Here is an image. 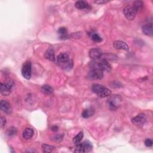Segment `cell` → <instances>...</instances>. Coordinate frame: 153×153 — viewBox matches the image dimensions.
I'll return each instance as SVG.
<instances>
[{
    "mask_svg": "<svg viewBox=\"0 0 153 153\" xmlns=\"http://www.w3.org/2000/svg\"><path fill=\"white\" fill-rule=\"evenodd\" d=\"M62 138H63V135H61V134H59V135H57L55 136L54 138H53V140L56 142H59V141H62Z\"/></svg>",
    "mask_w": 153,
    "mask_h": 153,
    "instance_id": "4316f807",
    "label": "cell"
},
{
    "mask_svg": "<svg viewBox=\"0 0 153 153\" xmlns=\"http://www.w3.org/2000/svg\"><path fill=\"white\" fill-rule=\"evenodd\" d=\"M108 1H105V0H98V1H95V3L98 4H105L108 3Z\"/></svg>",
    "mask_w": 153,
    "mask_h": 153,
    "instance_id": "f1b7e54d",
    "label": "cell"
},
{
    "mask_svg": "<svg viewBox=\"0 0 153 153\" xmlns=\"http://www.w3.org/2000/svg\"><path fill=\"white\" fill-rule=\"evenodd\" d=\"M92 90L100 98H105L110 96L111 94V92L109 88L99 84H93L92 86Z\"/></svg>",
    "mask_w": 153,
    "mask_h": 153,
    "instance_id": "7a4b0ae2",
    "label": "cell"
},
{
    "mask_svg": "<svg viewBox=\"0 0 153 153\" xmlns=\"http://www.w3.org/2000/svg\"><path fill=\"white\" fill-rule=\"evenodd\" d=\"M75 7L79 8V9H84V8H87L88 7V5L87 4V3L85 1H78L75 3Z\"/></svg>",
    "mask_w": 153,
    "mask_h": 153,
    "instance_id": "44dd1931",
    "label": "cell"
},
{
    "mask_svg": "<svg viewBox=\"0 0 153 153\" xmlns=\"http://www.w3.org/2000/svg\"><path fill=\"white\" fill-rule=\"evenodd\" d=\"M113 47L114 48L117 50H124L127 51L129 50V47L125 43L121 41H116L113 43Z\"/></svg>",
    "mask_w": 153,
    "mask_h": 153,
    "instance_id": "7c38bea8",
    "label": "cell"
},
{
    "mask_svg": "<svg viewBox=\"0 0 153 153\" xmlns=\"http://www.w3.org/2000/svg\"><path fill=\"white\" fill-rule=\"evenodd\" d=\"M147 120V117L145 114L141 113L138 114L137 116L135 117L132 119V122L133 124L138 126V127H142Z\"/></svg>",
    "mask_w": 153,
    "mask_h": 153,
    "instance_id": "52a82bcc",
    "label": "cell"
},
{
    "mask_svg": "<svg viewBox=\"0 0 153 153\" xmlns=\"http://www.w3.org/2000/svg\"><path fill=\"white\" fill-rule=\"evenodd\" d=\"M152 141L150 139H147L145 141V145L147 147H151L152 146Z\"/></svg>",
    "mask_w": 153,
    "mask_h": 153,
    "instance_id": "484cf974",
    "label": "cell"
},
{
    "mask_svg": "<svg viewBox=\"0 0 153 153\" xmlns=\"http://www.w3.org/2000/svg\"><path fill=\"white\" fill-rule=\"evenodd\" d=\"M16 133H17V130H16V128H15V127H10V129H8L7 132V134L8 136H15V135H16Z\"/></svg>",
    "mask_w": 153,
    "mask_h": 153,
    "instance_id": "d4e9b609",
    "label": "cell"
},
{
    "mask_svg": "<svg viewBox=\"0 0 153 153\" xmlns=\"http://www.w3.org/2000/svg\"><path fill=\"white\" fill-rule=\"evenodd\" d=\"M45 58L47 59H48L50 61H55V51L53 48H49L46 50V52H45L44 55Z\"/></svg>",
    "mask_w": 153,
    "mask_h": 153,
    "instance_id": "5bb4252c",
    "label": "cell"
},
{
    "mask_svg": "<svg viewBox=\"0 0 153 153\" xmlns=\"http://www.w3.org/2000/svg\"><path fill=\"white\" fill-rule=\"evenodd\" d=\"M69 60H69V55L65 53H60L57 57V61L60 63V64L65 63L66 62H68Z\"/></svg>",
    "mask_w": 153,
    "mask_h": 153,
    "instance_id": "9a60e30c",
    "label": "cell"
},
{
    "mask_svg": "<svg viewBox=\"0 0 153 153\" xmlns=\"http://www.w3.org/2000/svg\"><path fill=\"white\" fill-rule=\"evenodd\" d=\"M22 74L25 79L29 80L31 79L32 74V67L31 62L28 61L24 63L22 69Z\"/></svg>",
    "mask_w": 153,
    "mask_h": 153,
    "instance_id": "8992f818",
    "label": "cell"
},
{
    "mask_svg": "<svg viewBox=\"0 0 153 153\" xmlns=\"http://www.w3.org/2000/svg\"><path fill=\"white\" fill-rule=\"evenodd\" d=\"M33 135H34V131L31 128L25 129L23 132V137L26 140H29L31 139Z\"/></svg>",
    "mask_w": 153,
    "mask_h": 153,
    "instance_id": "2e32d148",
    "label": "cell"
},
{
    "mask_svg": "<svg viewBox=\"0 0 153 153\" xmlns=\"http://www.w3.org/2000/svg\"><path fill=\"white\" fill-rule=\"evenodd\" d=\"M55 149V147L47 144H43L42 145V150L44 152H51Z\"/></svg>",
    "mask_w": 153,
    "mask_h": 153,
    "instance_id": "603a6c76",
    "label": "cell"
},
{
    "mask_svg": "<svg viewBox=\"0 0 153 153\" xmlns=\"http://www.w3.org/2000/svg\"><path fill=\"white\" fill-rule=\"evenodd\" d=\"M41 91L46 95H51L53 92V88L48 85H44L41 87Z\"/></svg>",
    "mask_w": 153,
    "mask_h": 153,
    "instance_id": "ac0fdd59",
    "label": "cell"
},
{
    "mask_svg": "<svg viewBox=\"0 0 153 153\" xmlns=\"http://www.w3.org/2000/svg\"><path fill=\"white\" fill-rule=\"evenodd\" d=\"M13 86V82L12 81H9L6 84L1 83V86H0L1 93L4 96H8L10 94Z\"/></svg>",
    "mask_w": 153,
    "mask_h": 153,
    "instance_id": "9c48e42d",
    "label": "cell"
},
{
    "mask_svg": "<svg viewBox=\"0 0 153 153\" xmlns=\"http://www.w3.org/2000/svg\"><path fill=\"white\" fill-rule=\"evenodd\" d=\"M103 76V71L99 69H92L87 75V77L90 80H100L102 79Z\"/></svg>",
    "mask_w": 153,
    "mask_h": 153,
    "instance_id": "ba28073f",
    "label": "cell"
},
{
    "mask_svg": "<svg viewBox=\"0 0 153 153\" xmlns=\"http://www.w3.org/2000/svg\"><path fill=\"white\" fill-rule=\"evenodd\" d=\"M95 113V111L92 108H88L85 109L83 112H82V117L84 119H87L93 116V114Z\"/></svg>",
    "mask_w": 153,
    "mask_h": 153,
    "instance_id": "e0dca14e",
    "label": "cell"
},
{
    "mask_svg": "<svg viewBox=\"0 0 153 153\" xmlns=\"http://www.w3.org/2000/svg\"><path fill=\"white\" fill-rule=\"evenodd\" d=\"M0 122H1V127H4L6 124V119L5 117L1 116L0 118Z\"/></svg>",
    "mask_w": 153,
    "mask_h": 153,
    "instance_id": "83f0119b",
    "label": "cell"
},
{
    "mask_svg": "<svg viewBox=\"0 0 153 153\" xmlns=\"http://www.w3.org/2000/svg\"><path fill=\"white\" fill-rule=\"evenodd\" d=\"M58 34L61 38H66L68 36V30L65 27L60 28L58 30Z\"/></svg>",
    "mask_w": 153,
    "mask_h": 153,
    "instance_id": "ffe728a7",
    "label": "cell"
},
{
    "mask_svg": "<svg viewBox=\"0 0 153 153\" xmlns=\"http://www.w3.org/2000/svg\"><path fill=\"white\" fill-rule=\"evenodd\" d=\"M102 52L99 48H93L89 51V56L93 60H97L101 58Z\"/></svg>",
    "mask_w": 153,
    "mask_h": 153,
    "instance_id": "30bf717a",
    "label": "cell"
},
{
    "mask_svg": "<svg viewBox=\"0 0 153 153\" xmlns=\"http://www.w3.org/2000/svg\"><path fill=\"white\" fill-rule=\"evenodd\" d=\"M142 32L144 34L148 35V36H152L153 35V28L152 24L148 23L147 25H144L142 28Z\"/></svg>",
    "mask_w": 153,
    "mask_h": 153,
    "instance_id": "4fadbf2b",
    "label": "cell"
},
{
    "mask_svg": "<svg viewBox=\"0 0 153 153\" xmlns=\"http://www.w3.org/2000/svg\"><path fill=\"white\" fill-rule=\"evenodd\" d=\"M136 13L137 12L133 8L132 5L127 6L123 9V14L128 20H132L133 19H134Z\"/></svg>",
    "mask_w": 153,
    "mask_h": 153,
    "instance_id": "5b68a950",
    "label": "cell"
},
{
    "mask_svg": "<svg viewBox=\"0 0 153 153\" xmlns=\"http://www.w3.org/2000/svg\"><path fill=\"white\" fill-rule=\"evenodd\" d=\"M52 129L53 132H57L58 131V127L57 126H54L52 127Z\"/></svg>",
    "mask_w": 153,
    "mask_h": 153,
    "instance_id": "f546056e",
    "label": "cell"
},
{
    "mask_svg": "<svg viewBox=\"0 0 153 153\" xmlns=\"http://www.w3.org/2000/svg\"><path fill=\"white\" fill-rule=\"evenodd\" d=\"M0 108L2 111L6 114H10L12 111L11 107L8 102L6 100H2L0 102Z\"/></svg>",
    "mask_w": 153,
    "mask_h": 153,
    "instance_id": "8fae6325",
    "label": "cell"
},
{
    "mask_svg": "<svg viewBox=\"0 0 153 153\" xmlns=\"http://www.w3.org/2000/svg\"><path fill=\"white\" fill-rule=\"evenodd\" d=\"M121 101V98L120 96L117 95H112L107 100V105L110 110L116 111L119 107Z\"/></svg>",
    "mask_w": 153,
    "mask_h": 153,
    "instance_id": "3957f363",
    "label": "cell"
},
{
    "mask_svg": "<svg viewBox=\"0 0 153 153\" xmlns=\"http://www.w3.org/2000/svg\"><path fill=\"white\" fill-rule=\"evenodd\" d=\"M91 37L92 40L96 43H100L102 41V38H101V36L98 34L96 32L92 33Z\"/></svg>",
    "mask_w": 153,
    "mask_h": 153,
    "instance_id": "cb8c5ba5",
    "label": "cell"
},
{
    "mask_svg": "<svg viewBox=\"0 0 153 153\" xmlns=\"http://www.w3.org/2000/svg\"><path fill=\"white\" fill-rule=\"evenodd\" d=\"M132 6L133 7V8L135 9V10L138 13V11L141 10L143 8L144 3L141 1H136L133 3Z\"/></svg>",
    "mask_w": 153,
    "mask_h": 153,
    "instance_id": "d6986e66",
    "label": "cell"
},
{
    "mask_svg": "<svg viewBox=\"0 0 153 153\" xmlns=\"http://www.w3.org/2000/svg\"><path fill=\"white\" fill-rule=\"evenodd\" d=\"M83 136H84V134L82 132H80L77 135L75 136L74 139H73V142L75 144H77L79 143H80L82 139L83 138Z\"/></svg>",
    "mask_w": 153,
    "mask_h": 153,
    "instance_id": "7402d4cb",
    "label": "cell"
},
{
    "mask_svg": "<svg viewBox=\"0 0 153 153\" xmlns=\"http://www.w3.org/2000/svg\"><path fill=\"white\" fill-rule=\"evenodd\" d=\"M93 146L88 141H84L82 143H79L76 144V147L75 148V152H90L92 149Z\"/></svg>",
    "mask_w": 153,
    "mask_h": 153,
    "instance_id": "277c9868",
    "label": "cell"
},
{
    "mask_svg": "<svg viewBox=\"0 0 153 153\" xmlns=\"http://www.w3.org/2000/svg\"><path fill=\"white\" fill-rule=\"evenodd\" d=\"M89 65L92 69H99L103 71L109 72L111 70V67L109 62L104 59L93 60L90 62Z\"/></svg>",
    "mask_w": 153,
    "mask_h": 153,
    "instance_id": "6da1fadb",
    "label": "cell"
}]
</instances>
